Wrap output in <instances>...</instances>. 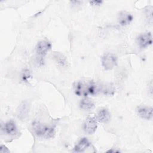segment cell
Returning a JSON list of instances; mask_svg holds the SVG:
<instances>
[{"instance_id": "cell-1", "label": "cell", "mask_w": 153, "mask_h": 153, "mask_svg": "<svg viewBox=\"0 0 153 153\" xmlns=\"http://www.w3.org/2000/svg\"><path fill=\"white\" fill-rule=\"evenodd\" d=\"M74 90L76 95L87 97L88 95L100 93L102 91V85L97 84L90 79H82L74 83Z\"/></svg>"}, {"instance_id": "cell-2", "label": "cell", "mask_w": 153, "mask_h": 153, "mask_svg": "<svg viewBox=\"0 0 153 153\" xmlns=\"http://www.w3.org/2000/svg\"><path fill=\"white\" fill-rule=\"evenodd\" d=\"M32 128L33 133L38 137L48 139L52 137L54 134V130L53 127L39 122L33 123Z\"/></svg>"}, {"instance_id": "cell-3", "label": "cell", "mask_w": 153, "mask_h": 153, "mask_svg": "<svg viewBox=\"0 0 153 153\" xmlns=\"http://www.w3.org/2000/svg\"><path fill=\"white\" fill-rule=\"evenodd\" d=\"M102 65L105 70H112L117 65V56L110 53L104 54L102 57Z\"/></svg>"}, {"instance_id": "cell-4", "label": "cell", "mask_w": 153, "mask_h": 153, "mask_svg": "<svg viewBox=\"0 0 153 153\" xmlns=\"http://www.w3.org/2000/svg\"><path fill=\"white\" fill-rule=\"evenodd\" d=\"M51 46V43L46 39L41 40L38 42L35 49L37 57L39 58V60H42V57H44L50 50Z\"/></svg>"}, {"instance_id": "cell-5", "label": "cell", "mask_w": 153, "mask_h": 153, "mask_svg": "<svg viewBox=\"0 0 153 153\" xmlns=\"http://www.w3.org/2000/svg\"><path fill=\"white\" fill-rule=\"evenodd\" d=\"M136 43L140 48H145L152 43V36L150 32L142 33L136 38Z\"/></svg>"}, {"instance_id": "cell-6", "label": "cell", "mask_w": 153, "mask_h": 153, "mask_svg": "<svg viewBox=\"0 0 153 153\" xmlns=\"http://www.w3.org/2000/svg\"><path fill=\"white\" fill-rule=\"evenodd\" d=\"M97 127V121L95 118L88 117L85 118L83 123V130L88 134H93Z\"/></svg>"}, {"instance_id": "cell-7", "label": "cell", "mask_w": 153, "mask_h": 153, "mask_svg": "<svg viewBox=\"0 0 153 153\" xmlns=\"http://www.w3.org/2000/svg\"><path fill=\"white\" fill-rule=\"evenodd\" d=\"M152 108L148 106H140L137 108L136 112L138 115L145 120H151L152 118Z\"/></svg>"}, {"instance_id": "cell-8", "label": "cell", "mask_w": 153, "mask_h": 153, "mask_svg": "<svg viewBox=\"0 0 153 153\" xmlns=\"http://www.w3.org/2000/svg\"><path fill=\"white\" fill-rule=\"evenodd\" d=\"M111 114L105 108L100 109L96 114V120L101 123H107L110 121Z\"/></svg>"}, {"instance_id": "cell-9", "label": "cell", "mask_w": 153, "mask_h": 153, "mask_svg": "<svg viewBox=\"0 0 153 153\" xmlns=\"http://www.w3.org/2000/svg\"><path fill=\"white\" fill-rule=\"evenodd\" d=\"M133 16L128 12L122 11L118 14V22L121 26H124L129 25L133 20Z\"/></svg>"}, {"instance_id": "cell-10", "label": "cell", "mask_w": 153, "mask_h": 153, "mask_svg": "<svg viewBox=\"0 0 153 153\" xmlns=\"http://www.w3.org/2000/svg\"><path fill=\"white\" fill-rule=\"evenodd\" d=\"M91 143L86 137L81 138L76 144L75 145L74 150L76 152H83L85 149L88 148L90 146Z\"/></svg>"}, {"instance_id": "cell-11", "label": "cell", "mask_w": 153, "mask_h": 153, "mask_svg": "<svg viewBox=\"0 0 153 153\" xmlns=\"http://www.w3.org/2000/svg\"><path fill=\"white\" fill-rule=\"evenodd\" d=\"M3 130L4 132L8 135H14L17 132V126L16 123L13 120L6 122L4 126Z\"/></svg>"}, {"instance_id": "cell-12", "label": "cell", "mask_w": 153, "mask_h": 153, "mask_svg": "<svg viewBox=\"0 0 153 153\" xmlns=\"http://www.w3.org/2000/svg\"><path fill=\"white\" fill-rule=\"evenodd\" d=\"M79 107L84 111H90L93 109L94 107V103L91 99L85 97L80 100Z\"/></svg>"}, {"instance_id": "cell-13", "label": "cell", "mask_w": 153, "mask_h": 153, "mask_svg": "<svg viewBox=\"0 0 153 153\" xmlns=\"http://www.w3.org/2000/svg\"><path fill=\"white\" fill-rule=\"evenodd\" d=\"M29 112V107L26 102L22 103L19 106L17 114L19 118L20 119H25L27 115Z\"/></svg>"}, {"instance_id": "cell-14", "label": "cell", "mask_w": 153, "mask_h": 153, "mask_svg": "<svg viewBox=\"0 0 153 153\" xmlns=\"http://www.w3.org/2000/svg\"><path fill=\"white\" fill-rule=\"evenodd\" d=\"M53 57L55 62L59 66L62 68H65L66 67V66L68 65L67 60L63 54L59 52H55L53 54Z\"/></svg>"}, {"instance_id": "cell-15", "label": "cell", "mask_w": 153, "mask_h": 153, "mask_svg": "<svg viewBox=\"0 0 153 153\" xmlns=\"http://www.w3.org/2000/svg\"><path fill=\"white\" fill-rule=\"evenodd\" d=\"M29 72L28 71H25L24 72V73L23 74V75H22V78L23 80H27L29 78Z\"/></svg>"}, {"instance_id": "cell-16", "label": "cell", "mask_w": 153, "mask_h": 153, "mask_svg": "<svg viewBox=\"0 0 153 153\" xmlns=\"http://www.w3.org/2000/svg\"><path fill=\"white\" fill-rule=\"evenodd\" d=\"M9 150L4 145H1L0 146V152L5 153V152H9Z\"/></svg>"}, {"instance_id": "cell-17", "label": "cell", "mask_w": 153, "mask_h": 153, "mask_svg": "<svg viewBox=\"0 0 153 153\" xmlns=\"http://www.w3.org/2000/svg\"><path fill=\"white\" fill-rule=\"evenodd\" d=\"M102 1H91L90 4H91L93 5H99L102 4Z\"/></svg>"}]
</instances>
